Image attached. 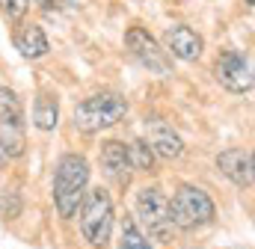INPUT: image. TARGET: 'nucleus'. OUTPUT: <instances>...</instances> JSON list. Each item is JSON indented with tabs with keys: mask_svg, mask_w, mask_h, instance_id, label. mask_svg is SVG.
<instances>
[{
	"mask_svg": "<svg viewBox=\"0 0 255 249\" xmlns=\"http://www.w3.org/2000/svg\"><path fill=\"white\" fill-rule=\"evenodd\" d=\"M89 187V160L83 154H63L54 172V205L60 217L71 220Z\"/></svg>",
	"mask_w": 255,
	"mask_h": 249,
	"instance_id": "1",
	"label": "nucleus"
},
{
	"mask_svg": "<svg viewBox=\"0 0 255 249\" xmlns=\"http://www.w3.org/2000/svg\"><path fill=\"white\" fill-rule=\"evenodd\" d=\"M214 202L205 190L193 184H181L172 193V202H169V223L181 232H193V229H202L208 223H214Z\"/></svg>",
	"mask_w": 255,
	"mask_h": 249,
	"instance_id": "2",
	"label": "nucleus"
},
{
	"mask_svg": "<svg viewBox=\"0 0 255 249\" xmlns=\"http://www.w3.org/2000/svg\"><path fill=\"white\" fill-rule=\"evenodd\" d=\"M80 232L92 247H107L113 232V199L104 187H92L80 199Z\"/></svg>",
	"mask_w": 255,
	"mask_h": 249,
	"instance_id": "3",
	"label": "nucleus"
},
{
	"mask_svg": "<svg viewBox=\"0 0 255 249\" xmlns=\"http://www.w3.org/2000/svg\"><path fill=\"white\" fill-rule=\"evenodd\" d=\"M128 113V101L119 92H98L89 95L74 107V124L83 133H98L104 127H113Z\"/></svg>",
	"mask_w": 255,
	"mask_h": 249,
	"instance_id": "4",
	"label": "nucleus"
},
{
	"mask_svg": "<svg viewBox=\"0 0 255 249\" xmlns=\"http://www.w3.org/2000/svg\"><path fill=\"white\" fill-rule=\"evenodd\" d=\"M136 217L145 226V238L166 244L169 229H172V223H169V199L157 187H142L136 193Z\"/></svg>",
	"mask_w": 255,
	"mask_h": 249,
	"instance_id": "5",
	"label": "nucleus"
},
{
	"mask_svg": "<svg viewBox=\"0 0 255 249\" xmlns=\"http://www.w3.org/2000/svg\"><path fill=\"white\" fill-rule=\"evenodd\" d=\"M125 45H128V51H130V57L139 62L142 68H148L154 74H169L172 71V57L160 48V42L148 30L130 27L125 33Z\"/></svg>",
	"mask_w": 255,
	"mask_h": 249,
	"instance_id": "6",
	"label": "nucleus"
},
{
	"mask_svg": "<svg viewBox=\"0 0 255 249\" xmlns=\"http://www.w3.org/2000/svg\"><path fill=\"white\" fill-rule=\"evenodd\" d=\"M214 77L229 92H238V95L253 92V68L241 51H223L214 62Z\"/></svg>",
	"mask_w": 255,
	"mask_h": 249,
	"instance_id": "7",
	"label": "nucleus"
},
{
	"mask_svg": "<svg viewBox=\"0 0 255 249\" xmlns=\"http://www.w3.org/2000/svg\"><path fill=\"white\" fill-rule=\"evenodd\" d=\"M166 54H172L175 60L181 62H196L199 57H202V51H205V42H202V36L193 30V27H187V24H175V27H169L166 30Z\"/></svg>",
	"mask_w": 255,
	"mask_h": 249,
	"instance_id": "8",
	"label": "nucleus"
},
{
	"mask_svg": "<svg viewBox=\"0 0 255 249\" xmlns=\"http://www.w3.org/2000/svg\"><path fill=\"white\" fill-rule=\"evenodd\" d=\"M101 169L116 187L125 190L130 184V160H128V145L119 139H107L101 145Z\"/></svg>",
	"mask_w": 255,
	"mask_h": 249,
	"instance_id": "9",
	"label": "nucleus"
},
{
	"mask_svg": "<svg viewBox=\"0 0 255 249\" xmlns=\"http://www.w3.org/2000/svg\"><path fill=\"white\" fill-rule=\"evenodd\" d=\"M220 172L238 187H253V154L247 148H226L217 154Z\"/></svg>",
	"mask_w": 255,
	"mask_h": 249,
	"instance_id": "10",
	"label": "nucleus"
},
{
	"mask_svg": "<svg viewBox=\"0 0 255 249\" xmlns=\"http://www.w3.org/2000/svg\"><path fill=\"white\" fill-rule=\"evenodd\" d=\"M148 127V148L154 151V154H160L163 160H172V157H178L181 151H184V142H181V136L172 130V124H166L163 119H148L145 122Z\"/></svg>",
	"mask_w": 255,
	"mask_h": 249,
	"instance_id": "11",
	"label": "nucleus"
},
{
	"mask_svg": "<svg viewBox=\"0 0 255 249\" xmlns=\"http://www.w3.org/2000/svg\"><path fill=\"white\" fill-rule=\"evenodd\" d=\"M15 48H18V54H21L24 60H42V57L51 51L45 30H42L39 24H33V21L18 27V33H15Z\"/></svg>",
	"mask_w": 255,
	"mask_h": 249,
	"instance_id": "12",
	"label": "nucleus"
},
{
	"mask_svg": "<svg viewBox=\"0 0 255 249\" xmlns=\"http://www.w3.org/2000/svg\"><path fill=\"white\" fill-rule=\"evenodd\" d=\"M60 122V101L54 92H39L33 104V124L39 130H54Z\"/></svg>",
	"mask_w": 255,
	"mask_h": 249,
	"instance_id": "13",
	"label": "nucleus"
},
{
	"mask_svg": "<svg viewBox=\"0 0 255 249\" xmlns=\"http://www.w3.org/2000/svg\"><path fill=\"white\" fill-rule=\"evenodd\" d=\"M0 127H24V107L6 86H0Z\"/></svg>",
	"mask_w": 255,
	"mask_h": 249,
	"instance_id": "14",
	"label": "nucleus"
},
{
	"mask_svg": "<svg viewBox=\"0 0 255 249\" xmlns=\"http://www.w3.org/2000/svg\"><path fill=\"white\" fill-rule=\"evenodd\" d=\"M128 160H130L133 172H151L154 169V151L148 148L145 139H133L128 145Z\"/></svg>",
	"mask_w": 255,
	"mask_h": 249,
	"instance_id": "15",
	"label": "nucleus"
},
{
	"mask_svg": "<svg viewBox=\"0 0 255 249\" xmlns=\"http://www.w3.org/2000/svg\"><path fill=\"white\" fill-rule=\"evenodd\" d=\"M122 249H151L148 244V238L128 220L125 226H122Z\"/></svg>",
	"mask_w": 255,
	"mask_h": 249,
	"instance_id": "16",
	"label": "nucleus"
},
{
	"mask_svg": "<svg viewBox=\"0 0 255 249\" xmlns=\"http://www.w3.org/2000/svg\"><path fill=\"white\" fill-rule=\"evenodd\" d=\"M0 214H6L9 220H15V217L21 214L18 193H12V190H3V193H0Z\"/></svg>",
	"mask_w": 255,
	"mask_h": 249,
	"instance_id": "17",
	"label": "nucleus"
},
{
	"mask_svg": "<svg viewBox=\"0 0 255 249\" xmlns=\"http://www.w3.org/2000/svg\"><path fill=\"white\" fill-rule=\"evenodd\" d=\"M30 9V0H0V12L6 15V18H21L24 12Z\"/></svg>",
	"mask_w": 255,
	"mask_h": 249,
	"instance_id": "18",
	"label": "nucleus"
},
{
	"mask_svg": "<svg viewBox=\"0 0 255 249\" xmlns=\"http://www.w3.org/2000/svg\"><path fill=\"white\" fill-rule=\"evenodd\" d=\"M36 3H39L45 12H60V9H63L68 0H36Z\"/></svg>",
	"mask_w": 255,
	"mask_h": 249,
	"instance_id": "19",
	"label": "nucleus"
},
{
	"mask_svg": "<svg viewBox=\"0 0 255 249\" xmlns=\"http://www.w3.org/2000/svg\"><path fill=\"white\" fill-rule=\"evenodd\" d=\"M6 160H9V154H6V148H3V142H0V169L6 166Z\"/></svg>",
	"mask_w": 255,
	"mask_h": 249,
	"instance_id": "20",
	"label": "nucleus"
},
{
	"mask_svg": "<svg viewBox=\"0 0 255 249\" xmlns=\"http://www.w3.org/2000/svg\"><path fill=\"white\" fill-rule=\"evenodd\" d=\"M247 6H250V9H253V0H247Z\"/></svg>",
	"mask_w": 255,
	"mask_h": 249,
	"instance_id": "21",
	"label": "nucleus"
}]
</instances>
